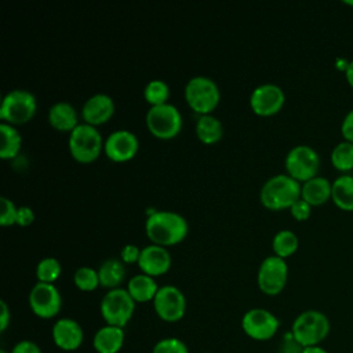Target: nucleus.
I'll return each instance as SVG.
<instances>
[{
	"label": "nucleus",
	"mask_w": 353,
	"mask_h": 353,
	"mask_svg": "<svg viewBox=\"0 0 353 353\" xmlns=\"http://www.w3.org/2000/svg\"><path fill=\"white\" fill-rule=\"evenodd\" d=\"M50 124L59 131H72L79 124L77 110L70 102L58 101L48 109Z\"/></svg>",
	"instance_id": "obj_20"
},
{
	"label": "nucleus",
	"mask_w": 353,
	"mask_h": 353,
	"mask_svg": "<svg viewBox=\"0 0 353 353\" xmlns=\"http://www.w3.org/2000/svg\"><path fill=\"white\" fill-rule=\"evenodd\" d=\"M290 212L296 221H306L312 214V205L307 201H305L303 199H298L290 207Z\"/></svg>",
	"instance_id": "obj_34"
},
{
	"label": "nucleus",
	"mask_w": 353,
	"mask_h": 353,
	"mask_svg": "<svg viewBox=\"0 0 353 353\" xmlns=\"http://www.w3.org/2000/svg\"><path fill=\"white\" fill-rule=\"evenodd\" d=\"M152 302L156 314L167 323L179 321L185 316L186 298L176 285L165 284L159 287V291Z\"/></svg>",
	"instance_id": "obj_13"
},
{
	"label": "nucleus",
	"mask_w": 353,
	"mask_h": 353,
	"mask_svg": "<svg viewBox=\"0 0 353 353\" xmlns=\"http://www.w3.org/2000/svg\"><path fill=\"white\" fill-rule=\"evenodd\" d=\"M185 99L199 114L211 113L219 103L221 90L216 81L208 76H193L185 84Z\"/></svg>",
	"instance_id": "obj_5"
},
{
	"label": "nucleus",
	"mask_w": 353,
	"mask_h": 353,
	"mask_svg": "<svg viewBox=\"0 0 353 353\" xmlns=\"http://www.w3.org/2000/svg\"><path fill=\"white\" fill-rule=\"evenodd\" d=\"M280 327V321L274 313L265 307L248 309L241 317V328L244 334L259 342L272 339Z\"/></svg>",
	"instance_id": "obj_11"
},
{
	"label": "nucleus",
	"mask_w": 353,
	"mask_h": 353,
	"mask_svg": "<svg viewBox=\"0 0 353 353\" xmlns=\"http://www.w3.org/2000/svg\"><path fill=\"white\" fill-rule=\"evenodd\" d=\"M331 324L328 317L316 309L299 313L291 325V336L299 347L320 345L330 334Z\"/></svg>",
	"instance_id": "obj_3"
},
{
	"label": "nucleus",
	"mask_w": 353,
	"mask_h": 353,
	"mask_svg": "<svg viewBox=\"0 0 353 353\" xmlns=\"http://www.w3.org/2000/svg\"><path fill=\"white\" fill-rule=\"evenodd\" d=\"M341 132H342L343 141L353 143V109L345 114L341 124Z\"/></svg>",
	"instance_id": "obj_37"
},
{
	"label": "nucleus",
	"mask_w": 353,
	"mask_h": 353,
	"mask_svg": "<svg viewBox=\"0 0 353 353\" xmlns=\"http://www.w3.org/2000/svg\"><path fill=\"white\" fill-rule=\"evenodd\" d=\"M301 353H328L324 347H321L320 345L316 346H307V347H302Z\"/></svg>",
	"instance_id": "obj_41"
},
{
	"label": "nucleus",
	"mask_w": 353,
	"mask_h": 353,
	"mask_svg": "<svg viewBox=\"0 0 353 353\" xmlns=\"http://www.w3.org/2000/svg\"><path fill=\"white\" fill-rule=\"evenodd\" d=\"M331 200L339 210L353 212V175L342 174L332 182Z\"/></svg>",
	"instance_id": "obj_24"
},
{
	"label": "nucleus",
	"mask_w": 353,
	"mask_h": 353,
	"mask_svg": "<svg viewBox=\"0 0 353 353\" xmlns=\"http://www.w3.org/2000/svg\"><path fill=\"white\" fill-rule=\"evenodd\" d=\"M171 262V254L167 250V247L152 243L141 248L138 266L142 270V273L154 277L165 273L170 269Z\"/></svg>",
	"instance_id": "obj_18"
},
{
	"label": "nucleus",
	"mask_w": 353,
	"mask_h": 353,
	"mask_svg": "<svg viewBox=\"0 0 353 353\" xmlns=\"http://www.w3.org/2000/svg\"><path fill=\"white\" fill-rule=\"evenodd\" d=\"M73 283L81 291H94L99 284L98 270L92 266L83 265L73 273Z\"/></svg>",
	"instance_id": "obj_31"
},
{
	"label": "nucleus",
	"mask_w": 353,
	"mask_h": 353,
	"mask_svg": "<svg viewBox=\"0 0 353 353\" xmlns=\"http://www.w3.org/2000/svg\"><path fill=\"white\" fill-rule=\"evenodd\" d=\"M145 120L148 130L154 137L161 139H170L176 137L183 123L182 113L171 102L150 106L146 112Z\"/></svg>",
	"instance_id": "obj_8"
},
{
	"label": "nucleus",
	"mask_w": 353,
	"mask_h": 353,
	"mask_svg": "<svg viewBox=\"0 0 353 353\" xmlns=\"http://www.w3.org/2000/svg\"><path fill=\"white\" fill-rule=\"evenodd\" d=\"M22 148V137L15 125L6 121L0 123V157L12 159Z\"/></svg>",
	"instance_id": "obj_26"
},
{
	"label": "nucleus",
	"mask_w": 353,
	"mask_h": 353,
	"mask_svg": "<svg viewBox=\"0 0 353 353\" xmlns=\"http://www.w3.org/2000/svg\"><path fill=\"white\" fill-rule=\"evenodd\" d=\"M139 255H141V248L137 244H132V243L124 244L120 250V259L124 263H132V262L138 263Z\"/></svg>",
	"instance_id": "obj_35"
},
{
	"label": "nucleus",
	"mask_w": 353,
	"mask_h": 353,
	"mask_svg": "<svg viewBox=\"0 0 353 353\" xmlns=\"http://www.w3.org/2000/svg\"><path fill=\"white\" fill-rule=\"evenodd\" d=\"M135 303L127 288L117 287L105 292L99 303V312L106 324L124 328L134 316Z\"/></svg>",
	"instance_id": "obj_6"
},
{
	"label": "nucleus",
	"mask_w": 353,
	"mask_h": 353,
	"mask_svg": "<svg viewBox=\"0 0 353 353\" xmlns=\"http://www.w3.org/2000/svg\"><path fill=\"white\" fill-rule=\"evenodd\" d=\"M139 148L138 137L125 128L112 131L103 143L106 156L113 161H127L132 159Z\"/></svg>",
	"instance_id": "obj_15"
},
{
	"label": "nucleus",
	"mask_w": 353,
	"mask_h": 353,
	"mask_svg": "<svg viewBox=\"0 0 353 353\" xmlns=\"http://www.w3.org/2000/svg\"><path fill=\"white\" fill-rule=\"evenodd\" d=\"M343 3H345L346 6H353V1H352V0H343Z\"/></svg>",
	"instance_id": "obj_42"
},
{
	"label": "nucleus",
	"mask_w": 353,
	"mask_h": 353,
	"mask_svg": "<svg viewBox=\"0 0 353 353\" xmlns=\"http://www.w3.org/2000/svg\"><path fill=\"white\" fill-rule=\"evenodd\" d=\"M196 135L207 145L218 142L223 135L222 121L212 113L200 114L196 120Z\"/></svg>",
	"instance_id": "obj_25"
},
{
	"label": "nucleus",
	"mask_w": 353,
	"mask_h": 353,
	"mask_svg": "<svg viewBox=\"0 0 353 353\" xmlns=\"http://www.w3.org/2000/svg\"><path fill=\"white\" fill-rule=\"evenodd\" d=\"M285 94L274 83H262L256 85L250 95V106L259 116L276 114L284 105Z\"/></svg>",
	"instance_id": "obj_14"
},
{
	"label": "nucleus",
	"mask_w": 353,
	"mask_h": 353,
	"mask_svg": "<svg viewBox=\"0 0 353 353\" xmlns=\"http://www.w3.org/2000/svg\"><path fill=\"white\" fill-rule=\"evenodd\" d=\"M0 353H10V352H7L6 349H1V350H0Z\"/></svg>",
	"instance_id": "obj_43"
},
{
	"label": "nucleus",
	"mask_w": 353,
	"mask_h": 353,
	"mask_svg": "<svg viewBox=\"0 0 353 353\" xmlns=\"http://www.w3.org/2000/svg\"><path fill=\"white\" fill-rule=\"evenodd\" d=\"M288 280V265L284 258L276 254L268 255L262 259L256 273V283L259 290L266 295L280 294Z\"/></svg>",
	"instance_id": "obj_10"
},
{
	"label": "nucleus",
	"mask_w": 353,
	"mask_h": 353,
	"mask_svg": "<svg viewBox=\"0 0 353 353\" xmlns=\"http://www.w3.org/2000/svg\"><path fill=\"white\" fill-rule=\"evenodd\" d=\"M51 336L55 346L61 350L74 352L83 345L84 331L77 320L72 317H61L54 323Z\"/></svg>",
	"instance_id": "obj_16"
},
{
	"label": "nucleus",
	"mask_w": 353,
	"mask_h": 353,
	"mask_svg": "<svg viewBox=\"0 0 353 353\" xmlns=\"http://www.w3.org/2000/svg\"><path fill=\"white\" fill-rule=\"evenodd\" d=\"M331 164L341 172H349L353 170V143L342 141L336 143L331 152Z\"/></svg>",
	"instance_id": "obj_28"
},
{
	"label": "nucleus",
	"mask_w": 353,
	"mask_h": 353,
	"mask_svg": "<svg viewBox=\"0 0 353 353\" xmlns=\"http://www.w3.org/2000/svg\"><path fill=\"white\" fill-rule=\"evenodd\" d=\"M143 97L150 103V106L165 103L170 98V87L161 79H152L143 88Z\"/></svg>",
	"instance_id": "obj_29"
},
{
	"label": "nucleus",
	"mask_w": 353,
	"mask_h": 353,
	"mask_svg": "<svg viewBox=\"0 0 353 353\" xmlns=\"http://www.w3.org/2000/svg\"><path fill=\"white\" fill-rule=\"evenodd\" d=\"M30 310L40 319L55 317L62 307V295L52 283L37 281L28 296Z\"/></svg>",
	"instance_id": "obj_12"
},
{
	"label": "nucleus",
	"mask_w": 353,
	"mask_h": 353,
	"mask_svg": "<svg viewBox=\"0 0 353 353\" xmlns=\"http://www.w3.org/2000/svg\"><path fill=\"white\" fill-rule=\"evenodd\" d=\"M331 193L332 182L319 175L303 182L301 188V199L307 201L312 207L327 203L331 199Z\"/></svg>",
	"instance_id": "obj_21"
},
{
	"label": "nucleus",
	"mask_w": 353,
	"mask_h": 353,
	"mask_svg": "<svg viewBox=\"0 0 353 353\" xmlns=\"http://www.w3.org/2000/svg\"><path fill=\"white\" fill-rule=\"evenodd\" d=\"M11 321V312L4 299L0 301V331L4 332Z\"/></svg>",
	"instance_id": "obj_39"
},
{
	"label": "nucleus",
	"mask_w": 353,
	"mask_h": 353,
	"mask_svg": "<svg viewBox=\"0 0 353 353\" xmlns=\"http://www.w3.org/2000/svg\"><path fill=\"white\" fill-rule=\"evenodd\" d=\"M62 266L61 262L55 256H44L36 265V277L37 281L43 283H52L58 280L61 276Z\"/></svg>",
	"instance_id": "obj_30"
},
{
	"label": "nucleus",
	"mask_w": 353,
	"mask_h": 353,
	"mask_svg": "<svg viewBox=\"0 0 353 353\" xmlns=\"http://www.w3.org/2000/svg\"><path fill=\"white\" fill-rule=\"evenodd\" d=\"M124 328L105 324L92 336V347L97 353H119L124 345Z\"/></svg>",
	"instance_id": "obj_19"
},
{
	"label": "nucleus",
	"mask_w": 353,
	"mask_h": 353,
	"mask_svg": "<svg viewBox=\"0 0 353 353\" xmlns=\"http://www.w3.org/2000/svg\"><path fill=\"white\" fill-rule=\"evenodd\" d=\"M284 165L290 176L303 183L317 176L320 168V156L309 145H295L287 152Z\"/></svg>",
	"instance_id": "obj_9"
},
{
	"label": "nucleus",
	"mask_w": 353,
	"mask_h": 353,
	"mask_svg": "<svg viewBox=\"0 0 353 353\" xmlns=\"http://www.w3.org/2000/svg\"><path fill=\"white\" fill-rule=\"evenodd\" d=\"M116 105L113 98L105 92H97L85 99L81 106V117L84 123L99 125L108 121L114 113Z\"/></svg>",
	"instance_id": "obj_17"
},
{
	"label": "nucleus",
	"mask_w": 353,
	"mask_h": 353,
	"mask_svg": "<svg viewBox=\"0 0 353 353\" xmlns=\"http://www.w3.org/2000/svg\"><path fill=\"white\" fill-rule=\"evenodd\" d=\"M301 182L288 174H276L269 176L259 190L261 203L269 210L290 208L301 199Z\"/></svg>",
	"instance_id": "obj_2"
},
{
	"label": "nucleus",
	"mask_w": 353,
	"mask_h": 353,
	"mask_svg": "<svg viewBox=\"0 0 353 353\" xmlns=\"http://www.w3.org/2000/svg\"><path fill=\"white\" fill-rule=\"evenodd\" d=\"M203 353H211V352H203Z\"/></svg>",
	"instance_id": "obj_44"
},
{
	"label": "nucleus",
	"mask_w": 353,
	"mask_h": 353,
	"mask_svg": "<svg viewBox=\"0 0 353 353\" xmlns=\"http://www.w3.org/2000/svg\"><path fill=\"white\" fill-rule=\"evenodd\" d=\"M99 284L108 290L117 288L125 277V263L119 258H106L97 268Z\"/></svg>",
	"instance_id": "obj_23"
},
{
	"label": "nucleus",
	"mask_w": 353,
	"mask_h": 353,
	"mask_svg": "<svg viewBox=\"0 0 353 353\" xmlns=\"http://www.w3.org/2000/svg\"><path fill=\"white\" fill-rule=\"evenodd\" d=\"M152 353H189V349L182 339L167 336L154 343Z\"/></svg>",
	"instance_id": "obj_32"
},
{
	"label": "nucleus",
	"mask_w": 353,
	"mask_h": 353,
	"mask_svg": "<svg viewBox=\"0 0 353 353\" xmlns=\"http://www.w3.org/2000/svg\"><path fill=\"white\" fill-rule=\"evenodd\" d=\"M10 353H43V352L36 342L29 339H22L12 346Z\"/></svg>",
	"instance_id": "obj_36"
},
{
	"label": "nucleus",
	"mask_w": 353,
	"mask_h": 353,
	"mask_svg": "<svg viewBox=\"0 0 353 353\" xmlns=\"http://www.w3.org/2000/svg\"><path fill=\"white\" fill-rule=\"evenodd\" d=\"M36 110V95L26 88H14L1 99L0 119L12 125L23 124L34 116Z\"/></svg>",
	"instance_id": "obj_7"
},
{
	"label": "nucleus",
	"mask_w": 353,
	"mask_h": 353,
	"mask_svg": "<svg viewBox=\"0 0 353 353\" xmlns=\"http://www.w3.org/2000/svg\"><path fill=\"white\" fill-rule=\"evenodd\" d=\"M105 141L95 125L79 123L70 132L68 139L69 152L74 160L80 163H91L101 154Z\"/></svg>",
	"instance_id": "obj_4"
},
{
	"label": "nucleus",
	"mask_w": 353,
	"mask_h": 353,
	"mask_svg": "<svg viewBox=\"0 0 353 353\" xmlns=\"http://www.w3.org/2000/svg\"><path fill=\"white\" fill-rule=\"evenodd\" d=\"M345 79H346L347 84L353 88V59L347 62V66L345 69Z\"/></svg>",
	"instance_id": "obj_40"
},
{
	"label": "nucleus",
	"mask_w": 353,
	"mask_h": 353,
	"mask_svg": "<svg viewBox=\"0 0 353 353\" xmlns=\"http://www.w3.org/2000/svg\"><path fill=\"white\" fill-rule=\"evenodd\" d=\"M17 212L18 207L14 201L6 196L0 197V225L8 226L17 223Z\"/></svg>",
	"instance_id": "obj_33"
},
{
	"label": "nucleus",
	"mask_w": 353,
	"mask_h": 353,
	"mask_svg": "<svg viewBox=\"0 0 353 353\" xmlns=\"http://www.w3.org/2000/svg\"><path fill=\"white\" fill-rule=\"evenodd\" d=\"M298 245H299V239L290 229H281L276 232L272 239L273 252L277 256H281L284 259L291 256L298 250Z\"/></svg>",
	"instance_id": "obj_27"
},
{
	"label": "nucleus",
	"mask_w": 353,
	"mask_h": 353,
	"mask_svg": "<svg viewBox=\"0 0 353 353\" xmlns=\"http://www.w3.org/2000/svg\"><path fill=\"white\" fill-rule=\"evenodd\" d=\"M127 291L135 302H149L154 299L159 291V285L153 276L146 273H137L128 280Z\"/></svg>",
	"instance_id": "obj_22"
},
{
	"label": "nucleus",
	"mask_w": 353,
	"mask_h": 353,
	"mask_svg": "<svg viewBox=\"0 0 353 353\" xmlns=\"http://www.w3.org/2000/svg\"><path fill=\"white\" fill-rule=\"evenodd\" d=\"M145 232L152 243L168 247L182 241L186 237L189 223L179 212L154 208L145 219Z\"/></svg>",
	"instance_id": "obj_1"
},
{
	"label": "nucleus",
	"mask_w": 353,
	"mask_h": 353,
	"mask_svg": "<svg viewBox=\"0 0 353 353\" xmlns=\"http://www.w3.org/2000/svg\"><path fill=\"white\" fill-rule=\"evenodd\" d=\"M34 221V211L29 205H21L18 207L17 212V225L19 226H28Z\"/></svg>",
	"instance_id": "obj_38"
}]
</instances>
